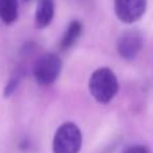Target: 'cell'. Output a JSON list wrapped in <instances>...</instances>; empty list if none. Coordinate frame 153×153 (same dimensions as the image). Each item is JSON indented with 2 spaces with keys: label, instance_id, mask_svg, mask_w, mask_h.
Wrapping results in <instances>:
<instances>
[{
  "label": "cell",
  "instance_id": "10",
  "mask_svg": "<svg viewBox=\"0 0 153 153\" xmlns=\"http://www.w3.org/2000/svg\"><path fill=\"white\" fill-rule=\"evenodd\" d=\"M124 153H149L148 148L146 146H143V145H133V146H129Z\"/></svg>",
  "mask_w": 153,
  "mask_h": 153
},
{
  "label": "cell",
  "instance_id": "4",
  "mask_svg": "<svg viewBox=\"0 0 153 153\" xmlns=\"http://www.w3.org/2000/svg\"><path fill=\"white\" fill-rule=\"evenodd\" d=\"M146 0H114L117 18L124 23H134L145 13Z\"/></svg>",
  "mask_w": 153,
  "mask_h": 153
},
{
  "label": "cell",
  "instance_id": "5",
  "mask_svg": "<svg viewBox=\"0 0 153 153\" xmlns=\"http://www.w3.org/2000/svg\"><path fill=\"white\" fill-rule=\"evenodd\" d=\"M143 47V36L137 31H126L117 43L118 54L124 59H133Z\"/></svg>",
  "mask_w": 153,
  "mask_h": 153
},
{
  "label": "cell",
  "instance_id": "11",
  "mask_svg": "<svg viewBox=\"0 0 153 153\" xmlns=\"http://www.w3.org/2000/svg\"><path fill=\"white\" fill-rule=\"evenodd\" d=\"M24 1H28V0H24Z\"/></svg>",
  "mask_w": 153,
  "mask_h": 153
},
{
  "label": "cell",
  "instance_id": "8",
  "mask_svg": "<svg viewBox=\"0 0 153 153\" xmlns=\"http://www.w3.org/2000/svg\"><path fill=\"white\" fill-rule=\"evenodd\" d=\"M82 32V24L78 20H73L66 28L63 36L61 39V50H67L75 43Z\"/></svg>",
  "mask_w": 153,
  "mask_h": 153
},
{
  "label": "cell",
  "instance_id": "9",
  "mask_svg": "<svg viewBox=\"0 0 153 153\" xmlns=\"http://www.w3.org/2000/svg\"><path fill=\"white\" fill-rule=\"evenodd\" d=\"M18 85H19V76H13V78H11L10 82L7 83V86H5V89H4V97H10V95L16 90Z\"/></svg>",
  "mask_w": 153,
  "mask_h": 153
},
{
  "label": "cell",
  "instance_id": "3",
  "mask_svg": "<svg viewBox=\"0 0 153 153\" xmlns=\"http://www.w3.org/2000/svg\"><path fill=\"white\" fill-rule=\"evenodd\" d=\"M62 62L61 58L55 54H45L42 55L34 66L35 81L40 86H50L56 81L61 74Z\"/></svg>",
  "mask_w": 153,
  "mask_h": 153
},
{
  "label": "cell",
  "instance_id": "6",
  "mask_svg": "<svg viewBox=\"0 0 153 153\" xmlns=\"http://www.w3.org/2000/svg\"><path fill=\"white\" fill-rule=\"evenodd\" d=\"M54 18V0H39L35 11V26L45 28L53 22Z\"/></svg>",
  "mask_w": 153,
  "mask_h": 153
},
{
  "label": "cell",
  "instance_id": "1",
  "mask_svg": "<svg viewBox=\"0 0 153 153\" xmlns=\"http://www.w3.org/2000/svg\"><path fill=\"white\" fill-rule=\"evenodd\" d=\"M90 94L100 103H108L116 97L118 91V81L113 70L108 67H100L90 76Z\"/></svg>",
  "mask_w": 153,
  "mask_h": 153
},
{
  "label": "cell",
  "instance_id": "2",
  "mask_svg": "<svg viewBox=\"0 0 153 153\" xmlns=\"http://www.w3.org/2000/svg\"><path fill=\"white\" fill-rule=\"evenodd\" d=\"M82 148V133L74 122H65L58 128L53 140L54 153H79Z\"/></svg>",
  "mask_w": 153,
  "mask_h": 153
},
{
  "label": "cell",
  "instance_id": "7",
  "mask_svg": "<svg viewBox=\"0 0 153 153\" xmlns=\"http://www.w3.org/2000/svg\"><path fill=\"white\" fill-rule=\"evenodd\" d=\"M18 19V0H0V20L11 24Z\"/></svg>",
  "mask_w": 153,
  "mask_h": 153
}]
</instances>
